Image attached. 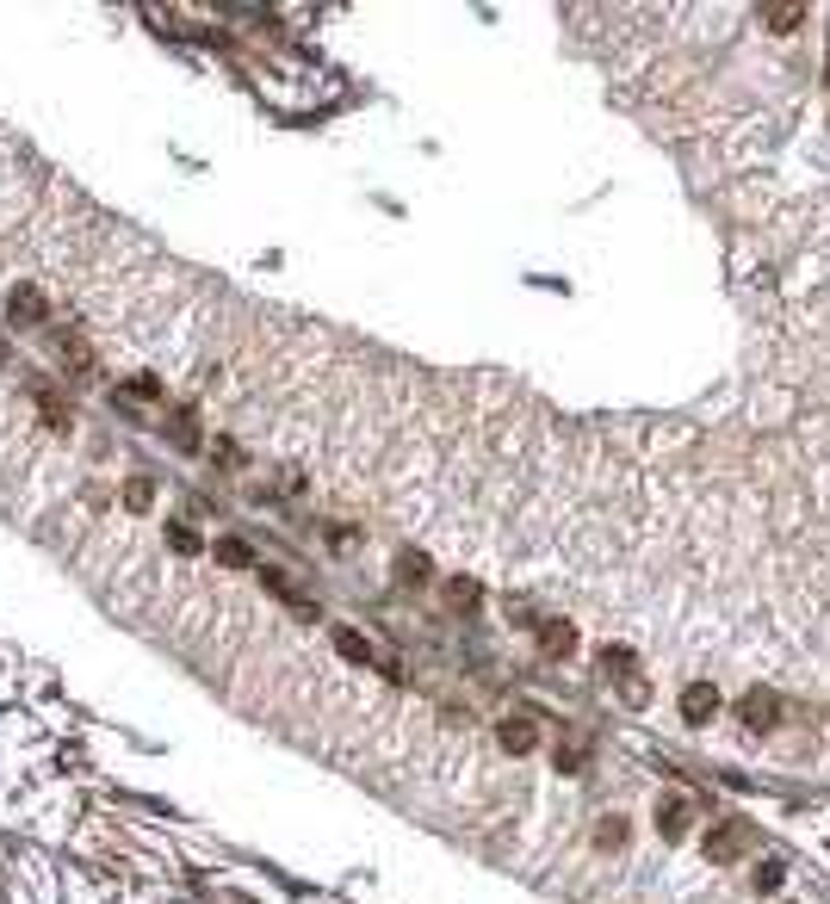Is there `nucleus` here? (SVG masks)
<instances>
[{"mask_svg":"<svg viewBox=\"0 0 830 904\" xmlns=\"http://www.w3.org/2000/svg\"><path fill=\"white\" fill-rule=\"evenodd\" d=\"M217 564H230V570H242V564H254V552H248L242 539H217Z\"/></svg>","mask_w":830,"mask_h":904,"instance_id":"obj_9","label":"nucleus"},{"mask_svg":"<svg viewBox=\"0 0 830 904\" xmlns=\"http://www.w3.org/2000/svg\"><path fill=\"white\" fill-rule=\"evenodd\" d=\"M570 644H577V632H570V626H558V620H552V626H539V651H546V657H564Z\"/></svg>","mask_w":830,"mask_h":904,"instance_id":"obj_4","label":"nucleus"},{"mask_svg":"<svg viewBox=\"0 0 830 904\" xmlns=\"http://www.w3.org/2000/svg\"><path fill=\"white\" fill-rule=\"evenodd\" d=\"M762 19H768L775 32H794L799 19H805V6H762Z\"/></svg>","mask_w":830,"mask_h":904,"instance_id":"obj_10","label":"nucleus"},{"mask_svg":"<svg viewBox=\"0 0 830 904\" xmlns=\"http://www.w3.org/2000/svg\"><path fill=\"white\" fill-rule=\"evenodd\" d=\"M657 830H663V836H682V830H688V805L669 800V805L657 811Z\"/></svg>","mask_w":830,"mask_h":904,"instance_id":"obj_8","label":"nucleus"},{"mask_svg":"<svg viewBox=\"0 0 830 904\" xmlns=\"http://www.w3.org/2000/svg\"><path fill=\"white\" fill-rule=\"evenodd\" d=\"M533 737H539V731H533V719H509V725H502V750H533Z\"/></svg>","mask_w":830,"mask_h":904,"instance_id":"obj_6","label":"nucleus"},{"mask_svg":"<svg viewBox=\"0 0 830 904\" xmlns=\"http://www.w3.org/2000/svg\"><path fill=\"white\" fill-rule=\"evenodd\" d=\"M6 310L19 316V322H37V316H44V298H37V285H13V298H6Z\"/></svg>","mask_w":830,"mask_h":904,"instance_id":"obj_3","label":"nucleus"},{"mask_svg":"<svg viewBox=\"0 0 830 904\" xmlns=\"http://www.w3.org/2000/svg\"><path fill=\"white\" fill-rule=\"evenodd\" d=\"M173 440H180V447H193V440H199V421H193V416H173Z\"/></svg>","mask_w":830,"mask_h":904,"instance_id":"obj_12","label":"nucleus"},{"mask_svg":"<svg viewBox=\"0 0 830 904\" xmlns=\"http://www.w3.org/2000/svg\"><path fill=\"white\" fill-rule=\"evenodd\" d=\"M744 725H775V694H750L744 700Z\"/></svg>","mask_w":830,"mask_h":904,"instance_id":"obj_7","label":"nucleus"},{"mask_svg":"<svg viewBox=\"0 0 830 904\" xmlns=\"http://www.w3.org/2000/svg\"><path fill=\"white\" fill-rule=\"evenodd\" d=\"M335 651H341L347 663H372V644H366V638H360L353 626H341V632H335Z\"/></svg>","mask_w":830,"mask_h":904,"instance_id":"obj_5","label":"nucleus"},{"mask_svg":"<svg viewBox=\"0 0 830 904\" xmlns=\"http://www.w3.org/2000/svg\"><path fill=\"white\" fill-rule=\"evenodd\" d=\"M713 712H719V688H713V682H688V688H682V719H688V725H706Z\"/></svg>","mask_w":830,"mask_h":904,"instance_id":"obj_2","label":"nucleus"},{"mask_svg":"<svg viewBox=\"0 0 830 904\" xmlns=\"http://www.w3.org/2000/svg\"><path fill=\"white\" fill-rule=\"evenodd\" d=\"M168 545L173 552H199V533L193 526H168Z\"/></svg>","mask_w":830,"mask_h":904,"instance_id":"obj_11","label":"nucleus"},{"mask_svg":"<svg viewBox=\"0 0 830 904\" xmlns=\"http://www.w3.org/2000/svg\"><path fill=\"white\" fill-rule=\"evenodd\" d=\"M756 842V824L750 818H731V824H719V830L706 836V861H731V855H744Z\"/></svg>","mask_w":830,"mask_h":904,"instance_id":"obj_1","label":"nucleus"},{"mask_svg":"<svg viewBox=\"0 0 830 904\" xmlns=\"http://www.w3.org/2000/svg\"><path fill=\"white\" fill-rule=\"evenodd\" d=\"M149 496H155V489L143 484V477H137V484H131V489H124V502H131V508H149Z\"/></svg>","mask_w":830,"mask_h":904,"instance_id":"obj_13","label":"nucleus"}]
</instances>
